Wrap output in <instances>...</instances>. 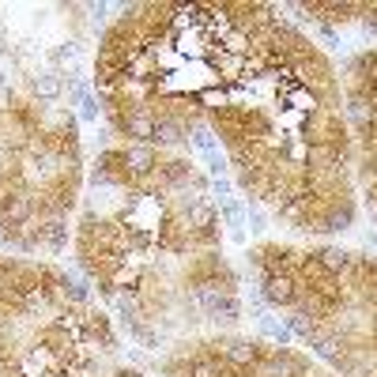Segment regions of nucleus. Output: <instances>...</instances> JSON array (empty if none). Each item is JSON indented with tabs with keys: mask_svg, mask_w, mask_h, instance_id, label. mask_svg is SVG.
<instances>
[{
	"mask_svg": "<svg viewBox=\"0 0 377 377\" xmlns=\"http://www.w3.org/2000/svg\"><path fill=\"white\" fill-rule=\"evenodd\" d=\"M294 294L298 291H294V279L287 272H264L261 276V298L268 306H291Z\"/></svg>",
	"mask_w": 377,
	"mask_h": 377,
	"instance_id": "1",
	"label": "nucleus"
},
{
	"mask_svg": "<svg viewBox=\"0 0 377 377\" xmlns=\"http://www.w3.org/2000/svg\"><path fill=\"white\" fill-rule=\"evenodd\" d=\"M196 298H200V306H204L215 320H238V317H242V306H238L234 294H215L212 287H200Z\"/></svg>",
	"mask_w": 377,
	"mask_h": 377,
	"instance_id": "2",
	"label": "nucleus"
},
{
	"mask_svg": "<svg viewBox=\"0 0 377 377\" xmlns=\"http://www.w3.org/2000/svg\"><path fill=\"white\" fill-rule=\"evenodd\" d=\"M159 166L155 151L147 147V143H132V147L121 151V170H132V174H151Z\"/></svg>",
	"mask_w": 377,
	"mask_h": 377,
	"instance_id": "3",
	"label": "nucleus"
},
{
	"mask_svg": "<svg viewBox=\"0 0 377 377\" xmlns=\"http://www.w3.org/2000/svg\"><path fill=\"white\" fill-rule=\"evenodd\" d=\"M268 363H272V370H276V377H302L306 374V358L291 355L287 347L268 351Z\"/></svg>",
	"mask_w": 377,
	"mask_h": 377,
	"instance_id": "4",
	"label": "nucleus"
},
{
	"mask_svg": "<svg viewBox=\"0 0 377 377\" xmlns=\"http://www.w3.org/2000/svg\"><path fill=\"white\" fill-rule=\"evenodd\" d=\"M261 355H268V351H261V343H253V340H230L227 347H223V358H230V363H238V366L256 363Z\"/></svg>",
	"mask_w": 377,
	"mask_h": 377,
	"instance_id": "5",
	"label": "nucleus"
},
{
	"mask_svg": "<svg viewBox=\"0 0 377 377\" xmlns=\"http://www.w3.org/2000/svg\"><path fill=\"white\" fill-rule=\"evenodd\" d=\"M61 91H64V79L57 76V72H42V76H34V94L42 102L61 99Z\"/></svg>",
	"mask_w": 377,
	"mask_h": 377,
	"instance_id": "6",
	"label": "nucleus"
},
{
	"mask_svg": "<svg viewBox=\"0 0 377 377\" xmlns=\"http://www.w3.org/2000/svg\"><path fill=\"white\" fill-rule=\"evenodd\" d=\"M317 261H320V268H325V272H343L351 264V253H343V249H320Z\"/></svg>",
	"mask_w": 377,
	"mask_h": 377,
	"instance_id": "7",
	"label": "nucleus"
},
{
	"mask_svg": "<svg viewBox=\"0 0 377 377\" xmlns=\"http://www.w3.org/2000/svg\"><path fill=\"white\" fill-rule=\"evenodd\" d=\"M189 377H223V363L219 358H192Z\"/></svg>",
	"mask_w": 377,
	"mask_h": 377,
	"instance_id": "8",
	"label": "nucleus"
},
{
	"mask_svg": "<svg viewBox=\"0 0 377 377\" xmlns=\"http://www.w3.org/2000/svg\"><path fill=\"white\" fill-rule=\"evenodd\" d=\"M42 238H45L50 249H64V242H68V227L57 219V223H50V227H42Z\"/></svg>",
	"mask_w": 377,
	"mask_h": 377,
	"instance_id": "9",
	"label": "nucleus"
},
{
	"mask_svg": "<svg viewBox=\"0 0 377 377\" xmlns=\"http://www.w3.org/2000/svg\"><path fill=\"white\" fill-rule=\"evenodd\" d=\"M72 91L79 94V117H83V121H99V102H94L83 87H72Z\"/></svg>",
	"mask_w": 377,
	"mask_h": 377,
	"instance_id": "10",
	"label": "nucleus"
},
{
	"mask_svg": "<svg viewBox=\"0 0 377 377\" xmlns=\"http://www.w3.org/2000/svg\"><path fill=\"white\" fill-rule=\"evenodd\" d=\"M192 143H196L204 155H212L215 151V136H212V128H204V125H192Z\"/></svg>",
	"mask_w": 377,
	"mask_h": 377,
	"instance_id": "11",
	"label": "nucleus"
},
{
	"mask_svg": "<svg viewBox=\"0 0 377 377\" xmlns=\"http://www.w3.org/2000/svg\"><path fill=\"white\" fill-rule=\"evenodd\" d=\"M207 170H212V178H227V163H223V159L215 155V151L207 155Z\"/></svg>",
	"mask_w": 377,
	"mask_h": 377,
	"instance_id": "12",
	"label": "nucleus"
},
{
	"mask_svg": "<svg viewBox=\"0 0 377 377\" xmlns=\"http://www.w3.org/2000/svg\"><path fill=\"white\" fill-rule=\"evenodd\" d=\"M0 87H4V72H0Z\"/></svg>",
	"mask_w": 377,
	"mask_h": 377,
	"instance_id": "13",
	"label": "nucleus"
}]
</instances>
